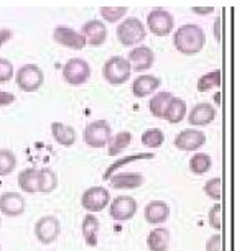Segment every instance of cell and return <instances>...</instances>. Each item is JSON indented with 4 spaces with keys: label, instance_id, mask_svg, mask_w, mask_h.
<instances>
[{
    "label": "cell",
    "instance_id": "cell-17",
    "mask_svg": "<svg viewBox=\"0 0 242 251\" xmlns=\"http://www.w3.org/2000/svg\"><path fill=\"white\" fill-rule=\"evenodd\" d=\"M170 217V205L165 201H151L144 208V219L149 225H163Z\"/></svg>",
    "mask_w": 242,
    "mask_h": 251
},
{
    "label": "cell",
    "instance_id": "cell-2",
    "mask_svg": "<svg viewBox=\"0 0 242 251\" xmlns=\"http://www.w3.org/2000/svg\"><path fill=\"white\" fill-rule=\"evenodd\" d=\"M116 35L122 46H135L145 40L147 28L137 17H129L117 26Z\"/></svg>",
    "mask_w": 242,
    "mask_h": 251
},
{
    "label": "cell",
    "instance_id": "cell-25",
    "mask_svg": "<svg viewBox=\"0 0 242 251\" xmlns=\"http://www.w3.org/2000/svg\"><path fill=\"white\" fill-rule=\"evenodd\" d=\"M58 186V176L51 168L38 169V192L50 194Z\"/></svg>",
    "mask_w": 242,
    "mask_h": 251
},
{
    "label": "cell",
    "instance_id": "cell-24",
    "mask_svg": "<svg viewBox=\"0 0 242 251\" xmlns=\"http://www.w3.org/2000/svg\"><path fill=\"white\" fill-rule=\"evenodd\" d=\"M18 187L27 194L38 192V169L36 168H27L22 173H18L17 177Z\"/></svg>",
    "mask_w": 242,
    "mask_h": 251
},
{
    "label": "cell",
    "instance_id": "cell-22",
    "mask_svg": "<svg viewBox=\"0 0 242 251\" xmlns=\"http://www.w3.org/2000/svg\"><path fill=\"white\" fill-rule=\"evenodd\" d=\"M147 246L150 251H168L170 231L165 226H155L147 236Z\"/></svg>",
    "mask_w": 242,
    "mask_h": 251
},
{
    "label": "cell",
    "instance_id": "cell-15",
    "mask_svg": "<svg viewBox=\"0 0 242 251\" xmlns=\"http://www.w3.org/2000/svg\"><path fill=\"white\" fill-rule=\"evenodd\" d=\"M81 35L89 46H102L107 40V26L101 20H89L81 28Z\"/></svg>",
    "mask_w": 242,
    "mask_h": 251
},
{
    "label": "cell",
    "instance_id": "cell-34",
    "mask_svg": "<svg viewBox=\"0 0 242 251\" xmlns=\"http://www.w3.org/2000/svg\"><path fill=\"white\" fill-rule=\"evenodd\" d=\"M101 15L102 18L106 20L107 23H116L119 20H122L125 15H127V12H129V8L127 7H101Z\"/></svg>",
    "mask_w": 242,
    "mask_h": 251
},
{
    "label": "cell",
    "instance_id": "cell-41",
    "mask_svg": "<svg viewBox=\"0 0 242 251\" xmlns=\"http://www.w3.org/2000/svg\"><path fill=\"white\" fill-rule=\"evenodd\" d=\"M193 12L194 13H201V15H206V13L214 12V8H212V7H193Z\"/></svg>",
    "mask_w": 242,
    "mask_h": 251
},
{
    "label": "cell",
    "instance_id": "cell-3",
    "mask_svg": "<svg viewBox=\"0 0 242 251\" xmlns=\"http://www.w3.org/2000/svg\"><path fill=\"white\" fill-rule=\"evenodd\" d=\"M83 138L89 148H104L112 138V128L107 120H94L86 125Z\"/></svg>",
    "mask_w": 242,
    "mask_h": 251
},
{
    "label": "cell",
    "instance_id": "cell-37",
    "mask_svg": "<svg viewBox=\"0 0 242 251\" xmlns=\"http://www.w3.org/2000/svg\"><path fill=\"white\" fill-rule=\"evenodd\" d=\"M206 251H224V238H222L221 233L212 235L206 241Z\"/></svg>",
    "mask_w": 242,
    "mask_h": 251
},
{
    "label": "cell",
    "instance_id": "cell-43",
    "mask_svg": "<svg viewBox=\"0 0 242 251\" xmlns=\"http://www.w3.org/2000/svg\"><path fill=\"white\" fill-rule=\"evenodd\" d=\"M0 225H2V222H0Z\"/></svg>",
    "mask_w": 242,
    "mask_h": 251
},
{
    "label": "cell",
    "instance_id": "cell-13",
    "mask_svg": "<svg viewBox=\"0 0 242 251\" xmlns=\"http://www.w3.org/2000/svg\"><path fill=\"white\" fill-rule=\"evenodd\" d=\"M27 208V201L20 192H3L0 194V214L15 219V217L23 215Z\"/></svg>",
    "mask_w": 242,
    "mask_h": 251
},
{
    "label": "cell",
    "instance_id": "cell-36",
    "mask_svg": "<svg viewBox=\"0 0 242 251\" xmlns=\"http://www.w3.org/2000/svg\"><path fill=\"white\" fill-rule=\"evenodd\" d=\"M13 77V64L7 58H0V84H5Z\"/></svg>",
    "mask_w": 242,
    "mask_h": 251
},
{
    "label": "cell",
    "instance_id": "cell-30",
    "mask_svg": "<svg viewBox=\"0 0 242 251\" xmlns=\"http://www.w3.org/2000/svg\"><path fill=\"white\" fill-rule=\"evenodd\" d=\"M221 84H222L221 69H214L208 74H203L201 77L198 79L196 89H198V92H208V91H212V89H216V87H221Z\"/></svg>",
    "mask_w": 242,
    "mask_h": 251
},
{
    "label": "cell",
    "instance_id": "cell-42",
    "mask_svg": "<svg viewBox=\"0 0 242 251\" xmlns=\"http://www.w3.org/2000/svg\"><path fill=\"white\" fill-rule=\"evenodd\" d=\"M0 251H2V246H0Z\"/></svg>",
    "mask_w": 242,
    "mask_h": 251
},
{
    "label": "cell",
    "instance_id": "cell-29",
    "mask_svg": "<svg viewBox=\"0 0 242 251\" xmlns=\"http://www.w3.org/2000/svg\"><path fill=\"white\" fill-rule=\"evenodd\" d=\"M132 143V133L130 131H119L116 136H112L111 141L107 143V154L117 156L124 151L127 146Z\"/></svg>",
    "mask_w": 242,
    "mask_h": 251
},
{
    "label": "cell",
    "instance_id": "cell-10",
    "mask_svg": "<svg viewBox=\"0 0 242 251\" xmlns=\"http://www.w3.org/2000/svg\"><path fill=\"white\" fill-rule=\"evenodd\" d=\"M61 233V224L60 220L53 215H45L35 224V236L40 243L50 245L58 240Z\"/></svg>",
    "mask_w": 242,
    "mask_h": 251
},
{
    "label": "cell",
    "instance_id": "cell-26",
    "mask_svg": "<svg viewBox=\"0 0 242 251\" xmlns=\"http://www.w3.org/2000/svg\"><path fill=\"white\" fill-rule=\"evenodd\" d=\"M153 156H155L153 153H139V154H130V156H124V158H121V159H116V161H114V163L106 169L104 179H106V181H109V179H111V177L114 176V174H117V173H119V169L124 168V166L130 164V163H134V161H139V159H151Z\"/></svg>",
    "mask_w": 242,
    "mask_h": 251
},
{
    "label": "cell",
    "instance_id": "cell-23",
    "mask_svg": "<svg viewBox=\"0 0 242 251\" xmlns=\"http://www.w3.org/2000/svg\"><path fill=\"white\" fill-rule=\"evenodd\" d=\"M184 117H186V102H184L183 99L173 96V99L168 103L167 110H165L163 118L168 123H172V125H177Z\"/></svg>",
    "mask_w": 242,
    "mask_h": 251
},
{
    "label": "cell",
    "instance_id": "cell-28",
    "mask_svg": "<svg viewBox=\"0 0 242 251\" xmlns=\"http://www.w3.org/2000/svg\"><path fill=\"white\" fill-rule=\"evenodd\" d=\"M173 99V94L172 92H158L155 94L153 97L150 99L149 102V108H150V113L156 118H163L165 115V110H167L170 100Z\"/></svg>",
    "mask_w": 242,
    "mask_h": 251
},
{
    "label": "cell",
    "instance_id": "cell-4",
    "mask_svg": "<svg viewBox=\"0 0 242 251\" xmlns=\"http://www.w3.org/2000/svg\"><path fill=\"white\" fill-rule=\"evenodd\" d=\"M132 69L124 56H112L104 64V79L111 86H122L130 79Z\"/></svg>",
    "mask_w": 242,
    "mask_h": 251
},
{
    "label": "cell",
    "instance_id": "cell-11",
    "mask_svg": "<svg viewBox=\"0 0 242 251\" xmlns=\"http://www.w3.org/2000/svg\"><path fill=\"white\" fill-rule=\"evenodd\" d=\"M206 135L201 130H194V128H186L182 130L180 133L175 136L173 145L178 150L186 151V153H194L196 150L203 148L206 145Z\"/></svg>",
    "mask_w": 242,
    "mask_h": 251
},
{
    "label": "cell",
    "instance_id": "cell-14",
    "mask_svg": "<svg viewBox=\"0 0 242 251\" xmlns=\"http://www.w3.org/2000/svg\"><path fill=\"white\" fill-rule=\"evenodd\" d=\"M129 63L130 69L135 73H142V71L150 69L155 63V54L149 46H137L129 53V58H125Z\"/></svg>",
    "mask_w": 242,
    "mask_h": 251
},
{
    "label": "cell",
    "instance_id": "cell-9",
    "mask_svg": "<svg viewBox=\"0 0 242 251\" xmlns=\"http://www.w3.org/2000/svg\"><path fill=\"white\" fill-rule=\"evenodd\" d=\"M137 201L132 196H117L111 201L109 205V215L116 222H127L132 220L137 214Z\"/></svg>",
    "mask_w": 242,
    "mask_h": 251
},
{
    "label": "cell",
    "instance_id": "cell-7",
    "mask_svg": "<svg viewBox=\"0 0 242 251\" xmlns=\"http://www.w3.org/2000/svg\"><path fill=\"white\" fill-rule=\"evenodd\" d=\"M147 30L155 36H168L175 28V18L165 8H155L147 15Z\"/></svg>",
    "mask_w": 242,
    "mask_h": 251
},
{
    "label": "cell",
    "instance_id": "cell-33",
    "mask_svg": "<svg viewBox=\"0 0 242 251\" xmlns=\"http://www.w3.org/2000/svg\"><path fill=\"white\" fill-rule=\"evenodd\" d=\"M222 189H224V184H222L221 177H212L203 186V191H205L206 196L216 202H219L222 199Z\"/></svg>",
    "mask_w": 242,
    "mask_h": 251
},
{
    "label": "cell",
    "instance_id": "cell-1",
    "mask_svg": "<svg viewBox=\"0 0 242 251\" xmlns=\"http://www.w3.org/2000/svg\"><path fill=\"white\" fill-rule=\"evenodd\" d=\"M173 45L184 56L198 54L206 45V33L196 23H186L177 28L173 35Z\"/></svg>",
    "mask_w": 242,
    "mask_h": 251
},
{
    "label": "cell",
    "instance_id": "cell-31",
    "mask_svg": "<svg viewBox=\"0 0 242 251\" xmlns=\"http://www.w3.org/2000/svg\"><path fill=\"white\" fill-rule=\"evenodd\" d=\"M17 168V156L13 151L2 148L0 150V177L12 174Z\"/></svg>",
    "mask_w": 242,
    "mask_h": 251
},
{
    "label": "cell",
    "instance_id": "cell-6",
    "mask_svg": "<svg viewBox=\"0 0 242 251\" xmlns=\"http://www.w3.org/2000/svg\"><path fill=\"white\" fill-rule=\"evenodd\" d=\"M91 77V66L83 58H71L63 66V79L69 86H83Z\"/></svg>",
    "mask_w": 242,
    "mask_h": 251
},
{
    "label": "cell",
    "instance_id": "cell-38",
    "mask_svg": "<svg viewBox=\"0 0 242 251\" xmlns=\"http://www.w3.org/2000/svg\"><path fill=\"white\" fill-rule=\"evenodd\" d=\"M12 102H15V96H13V94L0 91V107L10 105Z\"/></svg>",
    "mask_w": 242,
    "mask_h": 251
},
{
    "label": "cell",
    "instance_id": "cell-32",
    "mask_svg": "<svg viewBox=\"0 0 242 251\" xmlns=\"http://www.w3.org/2000/svg\"><path fill=\"white\" fill-rule=\"evenodd\" d=\"M165 143V133L160 128H149L142 133V145L147 148H160Z\"/></svg>",
    "mask_w": 242,
    "mask_h": 251
},
{
    "label": "cell",
    "instance_id": "cell-21",
    "mask_svg": "<svg viewBox=\"0 0 242 251\" xmlns=\"http://www.w3.org/2000/svg\"><path fill=\"white\" fill-rule=\"evenodd\" d=\"M99 230H101V222L94 214H88L83 219V226H81V231H83V238L86 241L88 246H97L99 243Z\"/></svg>",
    "mask_w": 242,
    "mask_h": 251
},
{
    "label": "cell",
    "instance_id": "cell-35",
    "mask_svg": "<svg viewBox=\"0 0 242 251\" xmlns=\"http://www.w3.org/2000/svg\"><path fill=\"white\" fill-rule=\"evenodd\" d=\"M222 215H224V208H222L221 202H216L214 205L211 207L210 214H208V224H210L212 228L221 231L222 230Z\"/></svg>",
    "mask_w": 242,
    "mask_h": 251
},
{
    "label": "cell",
    "instance_id": "cell-40",
    "mask_svg": "<svg viewBox=\"0 0 242 251\" xmlns=\"http://www.w3.org/2000/svg\"><path fill=\"white\" fill-rule=\"evenodd\" d=\"M221 26H222V20L221 18H216L214 22V36L217 41H221Z\"/></svg>",
    "mask_w": 242,
    "mask_h": 251
},
{
    "label": "cell",
    "instance_id": "cell-8",
    "mask_svg": "<svg viewBox=\"0 0 242 251\" xmlns=\"http://www.w3.org/2000/svg\"><path fill=\"white\" fill-rule=\"evenodd\" d=\"M109 203H111V194L102 186L89 187L84 191L83 196H81V205H83L84 210H88L89 214L104 210Z\"/></svg>",
    "mask_w": 242,
    "mask_h": 251
},
{
    "label": "cell",
    "instance_id": "cell-5",
    "mask_svg": "<svg viewBox=\"0 0 242 251\" xmlns=\"http://www.w3.org/2000/svg\"><path fill=\"white\" fill-rule=\"evenodd\" d=\"M17 86L23 92H36L38 89L43 86L45 74L40 66L36 64H23L20 69L17 71L15 75Z\"/></svg>",
    "mask_w": 242,
    "mask_h": 251
},
{
    "label": "cell",
    "instance_id": "cell-19",
    "mask_svg": "<svg viewBox=\"0 0 242 251\" xmlns=\"http://www.w3.org/2000/svg\"><path fill=\"white\" fill-rule=\"evenodd\" d=\"M111 186L114 189H121V191H130V189L140 187L145 182V177L139 173H117L109 179Z\"/></svg>",
    "mask_w": 242,
    "mask_h": 251
},
{
    "label": "cell",
    "instance_id": "cell-18",
    "mask_svg": "<svg viewBox=\"0 0 242 251\" xmlns=\"http://www.w3.org/2000/svg\"><path fill=\"white\" fill-rule=\"evenodd\" d=\"M160 84H161L160 79L155 77V75L142 74L139 77H135V80L132 82V94H134L137 99L149 97L160 87Z\"/></svg>",
    "mask_w": 242,
    "mask_h": 251
},
{
    "label": "cell",
    "instance_id": "cell-20",
    "mask_svg": "<svg viewBox=\"0 0 242 251\" xmlns=\"http://www.w3.org/2000/svg\"><path fill=\"white\" fill-rule=\"evenodd\" d=\"M51 135H53L56 143L64 146V148H71L76 143V130L63 122L51 123Z\"/></svg>",
    "mask_w": 242,
    "mask_h": 251
},
{
    "label": "cell",
    "instance_id": "cell-39",
    "mask_svg": "<svg viewBox=\"0 0 242 251\" xmlns=\"http://www.w3.org/2000/svg\"><path fill=\"white\" fill-rule=\"evenodd\" d=\"M12 36H13V31L10 28H0V48H2L7 41H10Z\"/></svg>",
    "mask_w": 242,
    "mask_h": 251
},
{
    "label": "cell",
    "instance_id": "cell-27",
    "mask_svg": "<svg viewBox=\"0 0 242 251\" xmlns=\"http://www.w3.org/2000/svg\"><path fill=\"white\" fill-rule=\"evenodd\" d=\"M212 166V159L208 153H194L191 158H189L188 168L194 176H203L211 169Z\"/></svg>",
    "mask_w": 242,
    "mask_h": 251
},
{
    "label": "cell",
    "instance_id": "cell-12",
    "mask_svg": "<svg viewBox=\"0 0 242 251\" xmlns=\"http://www.w3.org/2000/svg\"><path fill=\"white\" fill-rule=\"evenodd\" d=\"M53 40L60 46H64V48H69V50L81 51L86 48V40H84V36L81 35L79 31H76L71 26H66V25H58L55 28Z\"/></svg>",
    "mask_w": 242,
    "mask_h": 251
},
{
    "label": "cell",
    "instance_id": "cell-16",
    "mask_svg": "<svg viewBox=\"0 0 242 251\" xmlns=\"http://www.w3.org/2000/svg\"><path fill=\"white\" fill-rule=\"evenodd\" d=\"M216 108L208 102L196 103L188 113V122L191 126H206L214 122Z\"/></svg>",
    "mask_w": 242,
    "mask_h": 251
}]
</instances>
